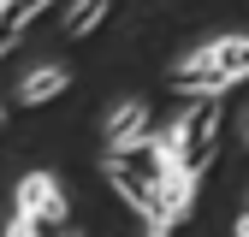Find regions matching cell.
<instances>
[{
  "instance_id": "1",
  "label": "cell",
  "mask_w": 249,
  "mask_h": 237,
  "mask_svg": "<svg viewBox=\"0 0 249 237\" xmlns=\"http://www.w3.org/2000/svg\"><path fill=\"white\" fill-rule=\"evenodd\" d=\"M249 77V36H220V42H208L196 53H184L178 66H172V89H184V95H226L231 83Z\"/></svg>"
},
{
  "instance_id": "2",
  "label": "cell",
  "mask_w": 249,
  "mask_h": 237,
  "mask_svg": "<svg viewBox=\"0 0 249 237\" xmlns=\"http://www.w3.org/2000/svg\"><path fill=\"white\" fill-rule=\"evenodd\" d=\"M220 118H226V101L220 95H196L172 125L160 131L172 166H190V172H208L213 166V148H220Z\"/></svg>"
},
{
  "instance_id": "3",
  "label": "cell",
  "mask_w": 249,
  "mask_h": 237,
  "mask_svg": "<svg viewBox=\"0 0 249 237\" xmlns=\"http://www.w3.org/2000/svg\"><path fill=\"white\" fill-rule=\"evenodd\" d=\"M12 220H30V225H42L48 237H59V225H66V196H59V178L53 172H24L18 178V214Z\"/></svg>"
},
{
  "instance_id": "4",
  "label": "cell",
  "mask_w": 249,
  "mask_h": 237,
  "mask_svg": "<svg viewBox=\"0 0 249 237\" xmlns=\"http://www.w3.org/2000/svg\"><path fill=\"white\" fill-rule=\"evenodd\" d=\"M101 172H107V184H113V196L131 207V214L142 220V225H166L160 220V190L148 184V178H137V172H124L119 160H101Z\"/></svg>"
},
{
  "instance_id": "5",
  "label": "cell",
  "mask_w": 249,
  "mask_h": 237,
  "mask_svg": "<svg viewBox=\"0 0 249 237\" xmlns=\"http://www.w3.org/2000/svg\"><path fill=\"white\" fill-rule=\"evenodd\" d=\"M196 184H202V172H190V166H172V172L154 178V190H160V220H166V225L190 220V207H196Z\"/></svg>"
},
{
  "instance_id": "6",
  "label": "cell",
  "mask_w": 249,
  "mask_h": 237,
  "mask_svg": "<svg viewBox=\"0 0 249 237\" xmlns=\"http://www.w3.org/2000/svg\"><path fill=\"white\" fill-rule=\"evenodd\" d=\"M148 136V101H119L107 113V148H131Z\"/></svg>"
},
{
  "instance_id": "7",
  "label": "cell",
  "mask_w": 249,
  "mask_h": 237,
  "mask_svg": "<svg viewBox=\"0 0 249 237\" xmlns=\"http://www.w3.org/2000/svg\"><path fill=\"white\" fill-rule=\"evenodd\" d=\"M66 83H71V71H66V66H36V71H24L18 101H24V107H48L53 95H66Z\"/></svg>"
},
{
  "instance_id": "8",
  "label": "cell",
  "mask_w": 249,
  "mask_h": 237,
  "mask_svg": "<svg viewBox=\"0 0 249 237\" xmlns=\"http://www.w3.org/2000/svg\"><path fill=\"white\" fill-rule=\"evenodd\" d=\"M113 0H71V12H66V36H89V30H101Z\"/></svg>"
},
{
  "instance_id": "9",
  "label": "cell",
  "mask_w": 249,
  "mask_h": 237,
  "mask_svg": "<svg viewBox=\"0 0 249 237\" xmlns=\"http://www.w3.org/2000/svg\"><path fill=\"white\" fill-rule=\"evenodd\" d=\"M6 237H48V231H42V225H30V220H12V225H6Z\"/></svg>"
},
{
  "instance_id": "10",
  "label": "cell",
  "mask_w": 249,
  "mask_h": 237,
  "mask_svg": "<svg viewBox=\"0 0 249 237\" xmlns=\"http://www.w3.org/2000/svg\"><path fill=\"white\" fill-rule=\"evenodd\" d=\"M148 237H172V225H148Z\"/></svg>"
},
{
  "instance_id": "11",
  "label": "cell",
  "mask_w": 249,
  "mask_h": 237,
  "mask_svg": "<svg viewBox=\"0 0 249 237\" xmlns=\"http://www.w3.org/2000/svg\"><path fill=\"white\" fill-rule=\"evenodd\" d=\"M237 237H249V207H243V220H237Z\"/></svg>"
},
{
  "instance_id": "12",
  "label": "cell",
  "mask_w": 249,
  "mask_h": 237,
  "mask_svg": "<svg viewBox=\"0 0 249 237\" xmlns=\"http://www.w3.org/2000/svg\"><path fill=\"white\" fill-rule=\"evenodd\" d=\"M0 131H6V107H0Z\"/></svg>"
},
{
  "instance_id": "13",
  "label": "cell",
  "mask_w": 249,
  "mask_h": 237,
  "mask_svg": "<svg viewBox=\"0 0 249 237\" xmlns=\"http://www.w3.org/2000/svg\"><path fill=\"white\" fill-rule=\"evenodd\" d=\"M0 18H6V0H0Z\"/></svg>"
},
{
  "instance_id": "14",
  "label": "cell",
  "mask_w": 249,
  "mask_h": 237,
  "mask_svg": "<svg viewBox=\"0 0 249 237\" xmlns=\"http://www.w3.org/2000/svg\"><path fill=\"white\" fill-rule=\"evenodd\" d=\"M59 237H71V231H59Z\"/></svg>"
},
{
  "instance_id": "15",
  "label": "cell",
  "mask_w": 249,
  "mask_h": 237,
  "mask_svg": "<svg viewBox=\"0 0 249 237\" xmlns=\"http://www.w3.org/2000/svg\"><path fill=\"white\" fill-rule=\"evenodd\" d=\"M243 142H249V131H243Z\"/></svg>"
}]
</instances>
